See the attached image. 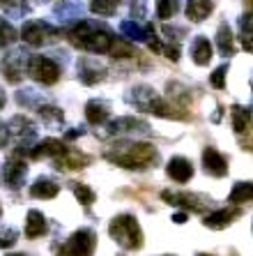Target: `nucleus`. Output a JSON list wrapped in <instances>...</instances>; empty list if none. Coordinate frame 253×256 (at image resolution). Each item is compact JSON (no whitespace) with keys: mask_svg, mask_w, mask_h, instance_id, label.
Returning <instances> with one entry per match:
<instances>
[{"mask_svg":"<svg viewBox=\"0 0 253 256\" xmlns=\"http://www.w3.org/2000/svg\"><path fill=\"white\" fill-rule=\"evenodd\" d=\"M106 160L118 164L122 168H150L152 164H157L159 152L152 143H138V141H115L113 148L106 152Z\"/></svg>","mask_w":253,"mask_h":256,"instance_id":"obj_1","label":"nucleus"},{"mask_svg":"<svg viewBox=\"0 0 253 256\" xmlns=\"http://www.w3.org/2000/svg\"><path fill=\"white\" fill-rule=\"evenodd\" d=\"M127 102L134 104V108L143 111V114H152L159 116V118H184V114H180L182 108H177L175 104H168V102L161 100V95L152 86H134V88L127 92Z\"/></svg>","mask_w":253,"mask_h":256,"instance_id":"obj_2","label":"nucleus"},{"mask_svg":"<svg viewBox=\"0 0 253 256\" xmlns=\"http://www.w3.org/2000/svg\"><path fill=\"white\" fill-rule=\"evenodd\" d=\"M69 42L76 48H83L88 54H108V48L113 44V35L104 26L90 24V21H78L74 28L69 30Z\"/></svg>","mask_w":253,"mask_h":256,"instance_id":"obj_3","label":"nucleus"},{"mask_svg":"<svg viewBox=\"0 0 253 256\" xmlns=\"http://www.w3.org/2000/svg\"><path fill=\"white\" fill-rule=\"evenodd\" d=\"M111 238L122 247V250H141L143 247V231L141 224L134 214H118L115 220L108 224Z\"/></svg>","mask_w":253,"mask_h":256,"instance_id":"obj_4","label":"nucleus"},{"mask_svg":"<svg viewBox=\"0 0 253 256\" xmlns=\"http://www.w3.org/2000/svg\"><path fill=\"white\" fill-rule=\"evenodd\" d=\"M21 40H23L28 46H48L60 40V30L53 28L46 21H25L23 30H21Z\"/></svg>","mask_w":253,"mask_h":256,"instance_id":"obj_5","label":"nucleus"},{"mask_svg":"<svg viewBox=\"0 0 253 256\" xmlns=\"http://www.w3.org/2000/svg\"><path fill=\"white\" fill-rule=\"evenodd\" d=\"M25 74L30 78H35L37 84H41V86H55L60 78V67L48 56H30Z\"/></svg>","mask_w":253,"mask_h":256,"instance_id":"obj_6","label":"nucleus"},{"mask_svg":"<svg viewBox=\"0 0 253 256\" xmlns=\"http://www.w3.org/2000/svg\"><path fill=\"white\" fill-rule=\"evenodd\" d=\"M7 132H9V136L14 138V143H16L18 150L30 152V148L35 146L37 127L28 116H14V118L9 120V125H7Z\"/></svg>","mask_w":253,"mask_h":256,"instance_id":"obj_7","label":"nucleus"},{"mask_svg":"<svg viewBox=\"0 0 253 256\" xmlns=\"http://www.w3.org/2000/svg\"><path fill=\"white\" fill-rule=\"evenodd\" d=\"M28 58L30 56L25 54L23 48H14V51H9L7 56H2V60H0V72H2V76H5L7 84L16 86L23 81Z\"/></svg>","mask_w":253,"mask_h":256,"instance_id":"obj_8","label":"nucleus"},{"mask_svg":"<svg viewBox=\"0 0 253 256\" xmlns=\"http://www.w3.org/2000/svg\"><path fill=\"white\" fill-rule=\"evenodd\" d=\"M94 244H97V236L90 228H78L67 244L62 247L60 256H92L94 254Z\"/></svg>","mask_w":253,"mask_h":256,"instance_id":"obj_9","label":"nucleus"},{"mask_svg":"<svg viewBox=\"0 0 253 256\" xmlns=\"http://www.w3.org/2000/svg\"><path fill=\"white\" fill-rule=\"evenodd\" d=\"M106 125V136H120V134H150L152 127L147 125L145 120L134 118V116H122V118H115L111 122H104Z\"/></svg>","mask_w":253,"mask_h":256,"instance_id":"obj_10","label":"nucleus"},{"mask_svg":"<svg viewBox=\"0 0 253 256\" xmlns=\"http://www.w3.org/2000/svg\"><path fill=\"white\" fill-rule=\"evenodd\" d=\"M76 72H78V81L83 86H97L106 78V67L99 65L94 58L90 56H83L76 62Z\"/></svg>","mask_w":253,"mask_h":256,"instance_id":"obj_11","label":"nucleus"},{"mask_svg":"<svg viewBox=\"0 0 253 256\" xmlns=\"http://www.w3.org/2000/svg\"><path fill=\"white\" fill-rule=\"evenodd\" d=\"M25 176H28V164L18 155H14L12 160L5 164V168H2V178H5V185L9 187V190H18V187L23 185Z\"/></svg>","mask_w":253,"mask_h":256,"instance_id":"obj_12","label":"nucleus"},{"mask_svg":"<svg viewBox=\"0 0 253 256\" xmlns=\"http://www.w3.org/2000/svg\"><path fill=\"white\" fill-rule=\"evenodd\" d=\"M203 166H205V173H210L212 178H224L228 173V160L217 148H205L203 150Z\"/></svg>","mask_w":253,"mask_h":256,"instance_id":"obj_13","label":"nucleus"},{"mask_svg":"<svg viewBox=\"0 0 253 256\" xmlns=\"http://www.w3.org/2000/svg\"><path fill=\"white\" fill-rule=\"evenodd\" d=\"M65 143L60 138H41L39 143H35L30 148V157L32 160H44V157H60L65 152Z\"/></svg>","mask_w":253,"mask_h":256,"instance_id":"obj_14","label":"nucleus"},{"mask_svg":"<svg viewBox=\"0 0 253 256\" xmlns=\"http://www.w3.org/2000/svg\"><path fill=\"white\" fill-rule=\"evenodd\" d=\"M166 173L171 176L175 182H189V180L194 178V164L187 160V157H173L168 162V166H166Z\"/></svg>","mask_w":253,"mask_h":256,"instance_id":"obj_15","label":"nucleus"},{"mask_svg":"<svg viewBox=\"0 0 253 256\" xmlns=\"http://www.w3.org/2000/svg\"><path fill=\"white\" fill-rule=\"evenodd\" d=\"M161 196H164V201L171 203V206H182V208H191V210H203V208H205V203H207L205 196H198V194H187V192H182V194L164 192Z\"/></svg>","mask_w":253,"mask_h":256,"instance_id":"obj_16","label":"nucleus"},{"mask_svg":"<svg viewBox=\"0 0 253 256\" xmlns=\"http://www.w3.org/2000/svg\"><path fill=\"white\" fill-rule=\"evenodd\" d=\"M120 32H122L127 40H131V42H147V40H152L154 28L152 26L136 24L134 18H131V21H122V24H120Z\"/></svg>","mask_w":253,"mask_h":256,"instance_id":"obj_17","label":"nucleus"},{"mask_svg":"<svg viewBox=\"0 0 253 256\" xmlns=\"http://www.w3.org/2000/svg\"><path fill=\"white\" fill-rule=\"evenodd\" d=\"M108 116H111L108 102L90 100L88 104H85V118H88L90 125H104V122H108Z\"/></svg>","mask_w":253,"mask_h":256,"instance_id":"obj_18","label":"nucleus"},{"mask_svg":"<svg viewBox=\"0 0 253 256\" xmlns=\"http://www.w3.org/2000/svg\"><path fill=\"white\" fill-rule=\"evenodd\" d=\"M214 10L212 0H187V18L194 21V24H200L205 21Z\"/></svg>","mask_w":253,"mask_h":256,"instance_id":"obj_19","label":"nucleus"},{"mask_svg":"<svg viewBox=\"0 0 253 256\" xmlns=\"http://www.w3.org/2000/svg\"><path fill=\"white\" fill-rule=\"evenodd\" d=\"M191 58L200 67H205L212 60V44H210V40L205 35H198L194 40V44H191Z\"/></svg>","mask_w":253,"mask_h":256,"instance_id":"obj_20","label":"nucleus"},{"mask_svg":"<svg viewBox=\"0 0 253 256\" xmlns=\"http://www.w3.org/2000/svg\"><path fill=\"white\" fill-rule=\"evenodd\" d=\"M60 192V185L51 178H37L30 187V194L35 198H55Z\"/></svg>","mask_w":253,"mask_h":256,"instance_id":"obj_21","label":"nucleus"},{"mask_svg":"<svg viewBox=\"0 0 253 256\" xmlns=\"http://www.w3.org/2000/svg\"><path fill=\"white\" fill-rule=\"evenodd\" d=\"M46 233V217L39 210H28L25 217V236L28 238H39Z\"/></svg>","mask_w":253,"mask_h":256,"instance_id":"obj_22","label":"nucleus"},{"mask_svg":"<svg viewBox=\"0 0 253 256\" xmlns=\"http://www.w3.org/2000/svg\"><path fill=\"white\" fill-rule=\"evenodd\" d=\"M58 160V168H83L90 164V157L83 155V152H78V150H65L60 157H55Z\"/></svg>","mask_w":253,"mask_h":256,"instance_id":"obj_23","label":"nucleus"},{"mask_svg":"<svg viewBox=\"0 0 253 256\" xmlns=\"http://www.w3.org/2000/svg\"><path fill=\"white\" fill-rule=\"evenodd\" d=\"M235 217H240V210H230V208L228 210H217V212H212V214H207L205 217V226L207 228H226Z\"/></svg>","mask_w":253,"mask_h":256,"instance_id":"obj_24","label":"nucleus"},{"mask_svg":"<svg viewBox=\"0 0 253 256\" xmlns=\"http://www.w3.org/2000/svg\"><path fill=\"white\" fill-rule=\"evenodd\" d=\"M217 48L221 56H233L235 54V40H233V30L228 24H221L217 30Z\"/></svg>","mask_w":253,"mask_h":256,"instance_id":"obj_25","label":"nucleus"},{"mask_svg":"<svg viewBox=\"0 0 253 256\" xmlns=\"http://www.w3.org/2000/svg\"><path fill=\"white\" fill-rule=\"evenodd\" d=\"M55 14H58L62 21H81L83 18V7L78 0H65V2H60L58 10H55Z\"/></svg>","mask_w":253,"mask_h":256,"instance_id":"obj_26","label":"nucleus"},{"mask_svg":"<svg viewBox=\"0 0 253 256\" xmlns=\"http://www.w3.org/2000/svg\"><path fill=\"white\" fill-rule=\"evenodd\" d=\"M0 10L9 18H23L30 12L28 0H0Z\"/></svg>","mask_w":253,"mask_h":256,"instance_id":"obj_27","label":"nucleus"},{"mask_svg":"<svg viewBox=\"0 0 253 256\" xmlns=\"http://www.w3.org/2000/svg\"><path fill=\"white\" fill-rule=\"evenodd\" d=\"M37 116H39L41 122H46V125H62V120H65L62 108L51 106V104H39V106H37Z\"/></svg>","mask_w":253,"mask_h":256,"instance_id":"obj_28","label":"nucleus"},{"mask_svg":"<svg viewBox=\"0 0 253 256\" xmlns=\"http://www.w3.org/2000/svg\"><path fill=\"white\" fill-rule=\"evenodd\" d=\"M230 118H233V130L237 134H244L249 130V120H251V114H249V108H242L240 104L230 108Z\"/></svg>","mask_w":253,"mask_h":256,"instance_id":"obj_29","label":"nucleus"},{"mask_svg":"<svg viewBox=\"0 0 253 256\" xmlns=\"http://www.w3.org/2000/svg\"><path fill=\"white\" fill-rule=\"evenodd\" d=\"M251 196H253V187H251V182L247 180V182H237V185L233 187L228 201L235 203V206H242V203H249V201H251Z\"/></svg>","mask_w":253,"mask_h":256,"instance_id":"obj_30","label":"nucleus"},{"mask_svg":"<svg viewBox=\"0 0 253 256\" xmlns=\"http://www.w3.org/2000/svg\"><path fill=\"white\" fill-rule=\"evenodd\" d=\"M253 21H251V12L244 14V16L240 18V40H242V46H244V51L247 54H251L253 51V42H251V37H253V30H251Z\"/></svg>","mask_w":253,"mask_h":256,"instance_id":"obj_31","label":"nucleus"},{"mask_svg":"<svg viewBox=\"0 0 253 256\" xmlns=\"http://www.w3.org/2000/svg\"><path fill=\"white\" fill-rule=\"evenodd\" d=\"M90 12L97 16H113L118 12V0H90Z\"/></svg>","mask_w":253,"mask_h":256,"instance_id":"obj_32","label":"nucleus"},{"mask_svg":"<svg viewBox=\"0 0 253 256\" xmlns=\"http://www.w3.org/2000/svg\"><path fill=\"white\" fill-rule=\"evenodd\" d=\"M18 40V30L14 28L9 21H5V18H0V48H7L12 46L14 42Z\"/></svg>","mask_w":253,"mask_h":256,"instance_id":"obj_33","label":"nucleus"},{"mask_svg":"<svg viewBox=\"0 0 253 256\" xmlns=\"http://www.w3.org/2000/svg\"><path fill=\"white\" fill-rule=\"evenodd\" d=\"M71 192H74V196L78 198L81 206H92L94 198H97L94 190H90V187L83 185V182H71Z\"/></svg>","mask_w":253,"mask_h":256,"instance_id":"obj_34","label":"nucleus"},{"mask_svg":"<svg viewBox=\"0 0 253 256\" xmlns=\"http://www.w3.org/2000/svg\"><path fill=\"white\" fill-rule=\"evenodd\" d=\"M180 10V0H157V16L159 18H173Z\"/></svg>","mask_w":253,"mask_h":256,"instance_id":"obj_35","label":"nucleus"},{"mask_svg":"<svg viewBox=\"0 0 253 256\" xmlns=\"http://www.w3.org/2000/svg\"><path fill=\"white\" fill-rule=\"evenodd\" d=\"M108 54H113L115 58H129V56H136V51L127 42H120V40L113 37V44H111V48H108Z\"/></svg>","mask_w":253,"mask_h":256,"instance_id":"obj_36","label":"nucleus"},{"mask_svg":"<svg viewBox=\"0 0 253 256\" xmlns=\"http://www.w3.org/2000/svg\"><path fill=\"white\" fill-rule=\"evenodd\" d=\"M16 102L21 106H39V95H37L35 90H18L16 92Z\"/></svg>","mask_w":253,"mask_h":256,"instance_id":"obj_37","label":"nucleus"},{"mask_svg":"<svg viewBox=\"0 0 253 256\" xmlns=\"http://www.w3.org/2000/svg\"><path fill=\"white\" fill-rule=\"evenodd\" d=\"M226 74H228V65H221V67H217V70L212 72V76H210L212 88H217V90L226 88Z\"/></svg>","mask_w":253,"mask_h":256,"instance_id":"obj_38","label":"nucleus"},{"mask_svg":"<svg viewBox=\"0 0 253 256\" xmlns=\"http://www.w3.org/2000/svg\"><path fill=\"white\" fill-rule=\"evenodd\" d=\"M16 240H18V231L16 228H0V247H12V244H16Z\"/></svg>","mask_w":253,"mask_h":256,"instance_id":"obj_39","label":"nucleus"},{"mask_svg":"<svg viewBox=\"0 0 253 256\" xmlns=\"http://www.w3.org/2000/svg\"><path fill=\"white\" fill-rule=\"evenodd\" d=\"M131 18H145L147 14V0H131Z\"/></svg>","mask_w":253,"mask_h":256,"instance_id":"obj_40","label":"nucleus"},{"mask_svg":"<svg viewBox=\"0 0 253 256\" xmlns=\"http://www.w3.org/2000/svg\"><path fill=\"white\" fill-rule=\"evenodd\" d=\"M7 141H9V132H7L5 122H0V148H5Z\"/></svg>","mask_w":253,"mask_h":256,"instance_id":"obj_41","label":"nucleus"},{"mask_svg":"<svg viewBox=\"0 0 253 256\" xmlns=\"http://www.w3.org/2000/svg\"><path fill=\"white\" fill-rule=\"evenodd\" d=\"M83 132H85V130H83V127H76V130H71V132H67V134H65V138H67V141H74V138L83 136Z\"/></svg>","mask_w":253,"mask_h":256,"instance_id":"obj_42","label":"nucleus"},{"mask_svg":"<svg viewBox=\"0 0 253 256\" xmlns=\"http://www.w3.org/2000/svg\"><path fill=\"white\" fill-rule=\"evenodd\" d=\"M173 222H175V224H184V222H187V214H184V212H175V214H173Z\"/></svg>","mask_w":253,"mask_h":256,"instance_id":"obj_43","label":"nucleus"},{"mask_svg":"<svg viewBox=\"0 0 253 256\" xmlns=\"http://www.w3.org/2000/svg\"><path fill=\"white\" fill-rule=\"evenodd\" d=\"M5 102H7V95H5V90L0 88V108L5 106Z\"/></svg>","mask_w":253,"mask_h":256,"instance_id":"obj_44","label":"nucleus"},{"mask_svg":"<svg viewBox=\"0 0 253 256\" xmlns=\"http://www.w3.org/2000/svg\"><path fill=\"white\" fill-rule=\"evenodd\" d=\"M7 256H30V254H7Z\"/></svg>","mask_w":253,"mask_h":256,"instance_id":"obj_45","label":"nucleus"},{"mask_svg":"<svg viewBox=\"0 0 253 256\" xmlns=\"http://www.w3.org/2000/svg\"><path fill=\"white\" fill-rule=\"evenodd\" d=\"M39 2H48V0H39Z\"/></svg>","mask_w":253,"mask_h":256,"instance_id":"obj_46","label":"nucleus"},{"mask_svg":"<svg viewBox=\"0 0 253 256\" xmlns=\"http://www.w3.org/2000/svg\"><path fill=\"white\" fill-rule=\"evenodd\" d=\"M0 214H2V208H0Z\"/></svg>","mask_w":253,"mask_h":256,"instance_id":"obj_47","label":"nucleus"}]
</instances>
